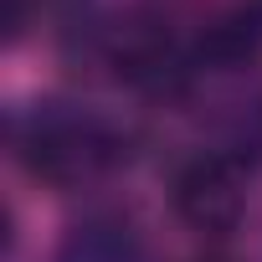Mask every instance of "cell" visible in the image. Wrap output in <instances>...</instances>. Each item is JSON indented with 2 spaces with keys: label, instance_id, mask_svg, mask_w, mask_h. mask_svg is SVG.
<instances>
[{
  "label": "cell",
  "instance_id": "cell-2",
  "mask_svg": "<svg viewBox=\"0 0 262 262\" xmlns=\"http://www.w3.org/2000/svg\"><path fill=\"white\" fill-rule=\"evenodd\" d=\"M170 201H175V216L195 231H231L247 211V180H242V165L231 155H195L175 170L170 180Z\"/></svg>",
  "mask_w": 262,
  "mask_h": 262
},
{
  "label": "cell",
  "instance_id": "cell-3",
  "mask_svg": "<svg viewBox=\"0 0 262 262\" xmlns=\"http://www.w3.org/2000/svg\"><path fill=\"white\" fill-rule=\"evenodd\" d=\"M134 257H139V236L113 211H98V216L77 221L57 247V262H134Z\"/></svg>",
  "mask_w": 262,
  "mask_h": 262
},
{
  "label": "cell",
  "instance_id": "cell-1",
  "mask_svg": "<svg viewBox=\"0 0 262 262\" xmlns=\"http://www.w3.org/2000/svg\"><path fill=\"white\" fill-rule=\"evenodd\" d=\"M16 155L36 180L77 185V180H88L118 160V134L82 108L41 103L26 118H16Z\"/></svg>",
  "mask_w": 262,
  "mask_h": 262
},
{
  "label": "cell",
  "instance_id": "cell-4",
  "mask_svg": "<svg viewBox=\"0 0 262 262\" xmlns=\"http://www.w3.org/2000/svg\"><path fill=\"white\" fill-rule=\"evenodd\" d=\"M262 52V0H247L206 31V57L216 62H252Z\"/></svg>",
  "mask_w": 262,
  "mask_h": 262
}]
</instances>
